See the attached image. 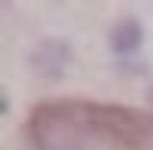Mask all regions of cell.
<instances>
[{
	"label": "cell",
	"instance_id": "7a4b0ae2",
	"mask_svg": "<svg viewBox=\"0 0 153 150\" xmlns=\"http://www.w3.org/2000/svg\"><path fill=\"white\" fill-rule=\"evenodd\" d=\"M150 104H153V91H150Z\"/></svg>",
	"mask_w": 153,
	"mask_h": 150
},
{
	"label": "cell",
	"instance_id": "6da1fadb",
	"mask_svg": "<svg viewBox=\"0 0 153 150\" xmlns=\"http://www.w3.org/2000/svg\"><path fill=\"white\" fill-rule=\"evenodd\" d=\"M26 131L36 150H153V118L124 104L42 101Z\"/></svg>",
	"mask_w": 153,
	"mask_h": 150
}]
</instances>
